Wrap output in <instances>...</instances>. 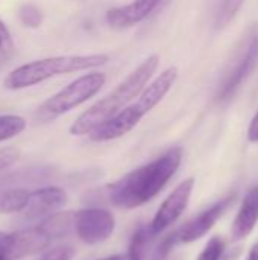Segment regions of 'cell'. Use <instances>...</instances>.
<instances>
[{
    "label": "cell",
    "instance_id": "17",
    "mask_svg": "<svg viewBox=\"0 0 258 260\" xmlns=\"http://www.w3.org/2000/svg\"><path fill=\"white\" fill-rule=\"evenodd\" d=\"M27 126L24 117L17 114H2L0 116V142H6L9 139L21 134Z\"/></svg>",
    "mask_w": 258,
    "mask_h": 260
},
{
    "label": "cell",
    "instance_id": "21",
    "mask_svg": "<svg viewBox=\"0 0 258 260\" xmlns=\"http://www.w3.org/2000/svg\"><path fill=\"white\" fill-rule=\"evenodd\" d=\"M224 241L217 236L211 238L205 248L202 250V253L199 254L198 260H222V256H224Z\"/></svg>",
    "mask_w": 258,
    "mask_h": 260
},
{
    "label": "cell",
    "instance_id": "1",
    "mask_svg": "<svg viewBox=\"0 0 258 260\" xmlns=\"http://www.w3.org/2000/svg\"><path fill=\"white\" fill-rule=\"evenodd\" d=\"M181 160V149L172 148L155 161L126 174L108 186L109 201L122 209H135L149 203L175 175Z\"/></svg>",
    "mask_w": 258,
    "mask_h": 260
},
{
    "label": "cell",
    "instance_id": "15",
    "mask_svg": "<svg viewBox=\"0 0 258 260\" xmlns=\"http://www.w3.org/2000/svg\"><path fill=\"white\" fill-rule=\"evenodd\" d=\"M43 232L53 241L65 238L71 229L75 230V213L73 212H56L44 218L38 224Z\"/></svg>",
    "mask_w": 258,
    "mask_h": 260
},
{
    "label": "cell",
    "instance_id": "26",
    "mask_svg": "<svg viewBox=\"0 0 258 260\" xmlns=\"http://www.w3.org/2000/svg\"><path fill=\"white\" fill-rule=\"evenodd\" d=\"M248 140L251 143H258V111L254 114L249 128H248Z\"/></svg>",
    "mask_w": 258,
    "mask_h": 260
},
{
    "label": "cell",
    "instance_id": "6",
    "mask_svg": "<svg viewBox=\"0 0 258 260\" xmlns=\"http://www.w3.org/2000/svg\"><path fill=\"white\" fill-rule=\"evenodd\" d=\"M193 186H195V180L193 178H187L182 183H179L172 193L163 201V204L160 206V209L157 210L149 232L152 236L161 235L164 230H167L172 224H175L178 221V218L184 213V210L189 206L192 192H193Z\"/></svg>",
    "mask_w": 258,
    "mask_h": 260
},
{
    "label": "cell",
    "instance_id": "18",
    "mask_svg": "<svg viewBox=\"0 0 258 260\" xmlns=\"http://www.w3.org/2000/svg\"><path fill=\"white\" fill-rule=\"evenodd\" d=\"M17 17H18V20L21 21V24L24 27H30V29L38 27L43 23V18H44L41 9L33 3H23L18 8Z\"/></svg>",
    "mask_w": 258,
    "mask_h": 260
},
{
    "label": "cell",
    "instance_id": "31",
    "mask_svg": "<svg viewBox=\"0 0 258 260\" xmlns=\"http://www.w3.org/2000/svg\"><path fill=\"white\" fill-rule=\"evenodd\" d=\"M3 238H5V233H2V232H0V239H3Z\"/></svg>",
    "mask_w": 258,
    "mask_h": 260
},
{
    "label": "cell",
    "instance_id": "24",
    "mask_svg": "<svg viewBox=\"0 0 258 260\" xmlns=\"http://www.w3.org/2000/svg\"><path fill=\"white\" fill-rule=\"evenodd\" d=\"M179 242V232H175L172 235H169L167 238H164L160 245H158V250H157V259L155 260H164L169 253L172 251V248L175 247V244Z\"/></svg>",
    "mask_w": 258,
    "mask_h": 260
},
{
    "label": "cell",
    "instance_id": "23",
    "mask_svg": "<svg viewBox=\"0 0 258 260\" xmlns=\"http://www.w3.org/2000/svg\"><path fill=\"white\" fill-rule=\"evenodd\" d=\"M14 53H15L14 40H12V37H11V32H9L8 26H6L5 21L0 18V55L9 59Z\"/></svg>",
    "mask_w": 258,
    "mask_h": 260
},
{
    "label": "cell",
    "instance_id": "8",
    "mask_svg": "<svg viewBox=\"0 0 258 260\" xmlns=\"http://www.w3.org/2000/svg\"><path fill=\"white\" fill-rule=\"evenodd\" d=\"M143 116H144V113L138 108L137 104L125 107L116 116H113L111 119L103 122L100 126H97L90 134V140L97 142V143L116 140V139L128 134L129 131H132L140 123Z\"/></svg>",
    "mask_w": 258,
    "mask_h": 260
},
{
    "label": "cell",
    "instance_id": "16",
    "mask_svg": "<svg viewBox=\"0 0 258 260\" xmlns=\"http://www.w3.org/2000/svg\"><path fill=\"white\" fill-rule=\"evenodd\" d=\"M30 192L26 189H9L0 192V213H18L24 212L29 203Z\"/></svg>",
    "mask_w": 258,
    "mask_h": 260
},
{
    "label": "cell",
    "instance_id": "14",
    "mask_svg": "<svg viewBox=\"0 0 258 260\" xmlns=\"http://www.w3.org/2000/svg\"><path fill=\"white\" fill-rule=\"evenodd\" d=\"M178 78V69L176 67H169L164 72H161L140 94V99L137 102L138 108L148 114L151 110H154L163 99L164 96L170 91L173 87L175 81Z\"/></svg>",
    "mask_w": 258,
    "mask_h": 260
},
{
    "label": "cell",
    "instance_id": "13",
    "mask_svg": "<svg viewBox=\"0 0 258 260\" xmlns=\"http://www.w3.org/2000/svg\"><path fill=\"white\" fill-rule=\"evenodd\" d=\"M258 222V186L252 187L245 200L242 201V206L239 209V213L233 222L231 227V236L234 242H240L245 238H248Z\"/></svg>",
    "mask_w": 258,
    "mask_h": 260
},
{
    "label": "cell",
    "instance_id": "7",
    "mask_svg": "<svg viewBox=\"0 0 258 260\" xmlns=\"http://www.w3.org/2000/svg\"><path fill=\"white\" fill-rule=\"evenodd\" d=\"M3 242L6 250V260H18L44 253L50 247L52 239L43 232L40 225H36L6 235Z\"/></svg>",
    "mask_w": 258,
    "mask_h": 260
},
{
    "label": "cell",
    "instance_id": "11",
    "mask_svg": "<svg viewBox=\"0 0 258 260\" xmlns=\"http://www.w3.org/2000/svg\"><path fill=\"white\" fill-rule=\"evenodd\" d=\"M234 197H236L234 193L233 195H228L227 198L217 201L210 209H207L205 212H202L198 218H195L193 221H190L189 224H186L179 230V242H182V244H192V242L204 238L214 227V224L224 215V212L228 209V206L233 203Z\"/></svg>",
    "mask_w": 258,
    "mask_h": 260
},
{
    "label": "cell",
    "instance_id": "20",
    "mask_svg": "<svg viewBox=\"0 0 258 260\" xmlns=\"http://www.w3.org/2000/svg\"><path fill=\"white\" fill-rule=\"evenodd\" d=\"M245 0H222V6L217 15V26L224 27L227 26L240 11Z\"/></svg>",
    "mask_w": 258,
    "mask_h": 260
},
{
    "label": "cell",
    "instance_id": "5",
    "mask_svg": "<svg viewBox=\"0 0 258 260\" xmlns=\"http://www.w3.org/2000/svg\"><path fill=\"white\" fill-rule=\"evenodd\" d=\"M116 230V218L105 209L90 207L75 213V233L88 245L108 241Z\"/></svg>",
    "mask_w": 258,
    "mask_h": 260
},
{
    "label": "cell",
    "instance_id": "27",
    "mask_svg": "<svg viewBox=\"0 0 258 260\" xmlns=\"http://www.w3.org/2000/svg\"><path fill=\"white\" fill-rule=\"evenodd\" d=\"M246 260H258V242H255L252 245V248L249 250V254H248Z\"/></svg>",
    "mask_w": 258,
    "mask_h": 260
},
{
    "label": "cell",
    "instance_id": "3",
    "mask_svg": "<svg viewBox=\"0 0 258 260\" xmlns=\"http://www.w3.org/2000/svg\"><path fill=\"white\" fill-rule=\"evenodd\" d=\"M108 62V55L93 53V55H62V56H50L43 59H35L18 66L11 70L3 85L6 90H23L41 84L50 78L67 75L73 72L96 69L105 66Z\"/></svg>",
    "mask_w": 258,
    "mask_h": 260
},
{
    "label": "cell",
    "instance_id": "19",
    "mask_svg": "<svg viewBox=\"0 0 258 260\" xmlns=\"http://www.w3.org/2000/svg\"><path fill=\"white\" fill-rule=\"evenodd\" d=\"M151 232H148L146 229H138L129 244V251H128V260H143L144 257V250L148 245V239H149Z\"/></svg>",
    "mask_w": 258,
    "mask_h": 260
},
{
    "label": "cell",
    "instance_id": "29",
    "mask_svg": "<svg viewBox=\"0 0 258 260\" xmlns=\"http://www.w3.org/2000/svg\"><path fill=\"white\" fill-rule=\"evenodd\" d=\"M106 260H128L126 257H123L122 254H116V256H111L109 259H106Z\"/></svg>",
    "mask_w": 258,
    "mask_h": 260
},
{
    "label": "cell",
    "instance_id": "30",
    "mask_svg": "<svg viewBox=\"0 0 258 260\" xmlns=\"http://www.w3.org/2000/svg\"><path fill=\"white\" fill-rule=\"evenodd\" d=\"M6 62H8V58H5V56H2V55H0V69H2Z\"/></svg>",
    "mask_w": 258,
    "mask_h": 260
},
{
    "label": "cell",
    "instance_id": "28",
    "mask_svg": "<svg viewBox=\"0 0 258 260\" xmlns=\"http://www.w3.org/2000/svg\"><path fill=\"white\" fill-rule=\"evenodd\" d=\"M6 236V235H5ZM5 239V238H3ZM0 239V260H6V250H5V242Z\"/></svg>",
    "mask_w": 258,
    "mask_h": 260
},
{
    "label": "cell",
    "instance_id": "12",
    "mask_svg": "<svg viewBox=\"0 0 258 260\" xmlns=\"http://www.w3.org/2000/svg\"><path fill=\"white\" fill-rule=\"evenodd\" d=\"M160 3V0H134L129 5L113 8L106 12V23L111 27L123 29L143 21Z\"/></svg>",
    "mask_w": 258,
    "mask_h": 260
},
{
    "label": "cell",
    "instance_id": "10",
    "mask_svg": "<svg viewBox=\"0 0 258 260\" xmlns=\"http://www.w3.org/2000/svg\"><path fill=\"white\" fill-rule=\"evenodd\" d=\"M67 203V193L58 186H46L30 192L27 207L24 209V216L27 219L47 218L52 213L59 212Z\"/></svg>",
    "mask_w": 258,
    "mask_h": 260
},
{
    "label": "cell",
    "instance_id": "2",
    "mask_svg": "<svg viewBox=\"0 0 258 260\" xmlns=\"http://www.w3.org/2000/svg\"><path fill=\"white\" fill-rule=\"evenodd\" d=\"M160 58L151 55L146 58L132 73L126 76L111 93L93 104L87 111H84L70 126L71 136H90L97 126L122 111L132 99L141 94L146 84L157 72Z\"/></svg>",
    "mask_w": 258,
    "mask_h": 260
},
{
    "label": "cell",
    "instance_id": "22",
    "mask_svg": "<svg viewBox=\"0 0 258 260\" xmlns=\"http://www.w3.org/2000/svg\"><path fill=\"white\" fill-rule=\"evenodd\" d=\"M76 251L71 245H56L53 248H47L38 260H71Z\"/></svg>",
    "mask_w": 258,
    "mask_h": 260
},
{
    "label": "cell",
    "instance_id": "4",
    "mask_svg": "<svg viewBox=\"0 0 258 260\" xmlns=\"http://www.w3.org/2000/svg\"><path fill=\"white\" fill-rule=\"evenodd\" d=\"M105 81L106 76L97 72L79 76L78 79L65 85L62 90H59L56 94L44 101L36 108L35 117L40 122H49L75 110L76 107L82 105L84 102L96 96L99 90L105 85Z\"/></svg>",
    "mask_w": 258,
    "mask_h": 260
},
{
    "label": "cell",
    "instance_id": "25",
    "mask_svg": "<svg viewBox=\"0 0 258 260\" xmlns=\"http://www.w3.org/2000/svg\"><path fill=\"white\" fill-rule=\"evenodd\" d=\"M20 158V151L17 148H3L0 149V171L8 169Z\"/></svg>",
    "mask_w": 258,
    "mask_h": 260
},
{
    "label": "cell",
    "instance_id": "9",
    "mask_svg": "<svg viewBox=\"0 0 258 260\" xmlns=\"http://www.w3.org/2000/svg\"><path fill=\"white\" fill-rule=\"evenodd\" d=\"M257 61L258 37L255 35V37L251 38V41H249V44H248L245 53H243V55L240 56V59L236 62L234 69H231V70L227 73V76H225V79H224V82H222V85H220V88H219L217 99L222 101V102L230 101V99L236 94V91L239 90V87L243 84V81H246V78L252 73V70H254L255 64H257Z\"/></svg>",
    "mask_w": 258,
    "mask_h": 260
}]
</instances>
